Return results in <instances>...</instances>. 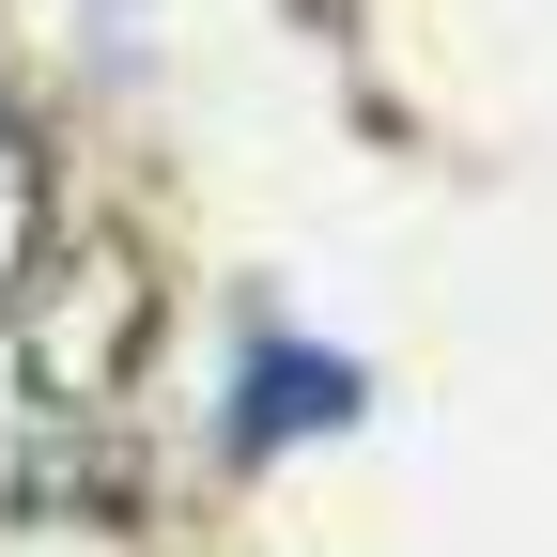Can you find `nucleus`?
Here are the masks:
<instances>
[{"mask_svg":"<svg viewBox=\"0 0 557 557\" xmlns=\"http://www.w3.org/2000/svg\"><path fill=\"white\" fill-rule=\"evenodd\" d=\"M156 357V278H139L124 233H94L78 263H32V387L47 403H124V372Z\"/></svg>","mask_w":557,"mask_h":557,"instance_id":"nucleus-1","label":"nucleus"},{"mask_svg":"<svg viewBox=\"0 0 557 557\" xmlns=\"http://www.w3.org/2000/svg\"><path fill=\"white\" fill-rule=\"evenodd\" d=\"M32 263H47V139L0 109V310L32 295Z\"/></svg>","mask_w":557,"mask_h":557,"instance_id":"nucleus-2","label":"nucleus"}]
</instances>
